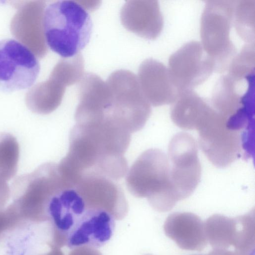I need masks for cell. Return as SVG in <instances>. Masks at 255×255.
<instances>
[{
    "label": "cell",
    "mask_w": 255,
    "mask_h": 255,
    "mask_svg": "<svg viewBox=\"0 0 255 255\" xmlns=\"http://www.w3.org/2000/svg\"><path fill=\"white\" fill-rule=\"evenodd\" d=\"M131 134L109 122L76 123L70 133L68 151L58 164L61 172L70 179L94 174L118 181L128 170L124 155Z\"/></svg>",
    "instance_id": "1"
},
{
    "label": "cell",
    "mask_w": 255,
    "mask_h": 255,
    "mask_svg": "<svg viewBox=\"0 0 255 255\" xmlns=\"http://www.w3.org/2000/svg\"><path fill=\"white\" fill-rule=\"evenodd\" d=\"M80 1L59 0L44 9L42 25L46 44L63 58L74 57L88 43L92 21Z\"/></svg>",
    "instance_id": "2"
},
{
    "label": "cell",
    "mask_w": 255,
    "mask_h": 255,
    "mask_svg": "<svg viewBox=\"0 0 255 255\" xmlns=\"http://www.w3.org/2000/svg\"><path fill=\"white\" fill-rule=\"evenodd\" d=\"M106 82L108 92L101 106L100 121L116 124L130 133L142 129L151 110L137 77L120 70L112 73Z\"/></svg>",
    "instance_id": "3"
},
{
    "label": "cell",
    "mask_w": 255,
    "mask_h": 255,
    "mask_svg": "<svg viewBox=\"0 0 255 255\" xmlns=\"http://www.w3.org/2000/svg\"><path fill=\"white\" fill-rule=\"evenodd\" d=\"M126 182L132 195L147 198L158 212L169 211L180 201L170 180L168 158L160 149L141 153L130 167Z\"/></svg>",
    "instance_id": "4"
},
{
    "label": "cell",
    "mask_w": 255,
    "mask_h": 255,
    "mask_svg": "<svg viewBox=\"0 0 255 255\" xmlns=\"http://www.w3.org/2000/svg\"><path fill=\"white\" fill-rule=\"evenodd\" d=\"M230 115L218 111L211 105L196 128L201 150L213 165L219 168L228 166L241 156L250 158L254 153V148L244 137L229 128Z\"/></svg>",
    "instance_id": "5"
},
{
    "label": "cell",
    "mask_w": 255,
    "mask_h": 255,
    "mask_svg": "<svg viewBox=\"0 0 255 255\" xmlns=\"http://www.w3.org/2000/svg\"><path fill=\"white\" fill-rule=\"evenodd\" d=\"M234 0H208L200 22L201 44L215 63V71L222 73L236 54L230 37Z\"/></svg>",
    "instance_id": "6"
},
{
    "label": "cell",
    "mask_w": 255,
    "mask_h": 255,
    "mask_svg": "<svg viewBox=\"0 0 255 255\" xmlns=\"http://www.w3.org/2000/svg\"><path fill=\"white\" fill-rule=\"evenodd\" d=\"M66 184L58 164L46 162L32 172L15 178L10 188V193L16 204L24 209L41 212L47 216L49 203Z\"/></svg>",
    "instance_id": "7"
},
{
    "label": "cell",
    "mask_w": 255,
    "mask_h": 255,
    "mask_svg": "<svg viewBox=\"0 0 255 255\" xmlns=\"http://www.w3.org/2000/svg\"><path fill=\"white\" fill-rule=\"evenodd\" d=\"M40 69L38 59L26 46L13 39L0 40V91L30 88Z\"/></svg>",
    "instance_id": "8"
},
{
    "label": "cell",
    "mask_w": 255,
    "mask_h": 255,
    "mask_svg": "<svg viewBox=\"0 0 255 255\" xmlns=\"http://www.w3.org/2000/svg\"><path fill=\"white\" fill-rule=\"evenodd\" d=\"M167 158L173 187L179 200L184 199L194 192L201 176L194 138L183 132L174 135L169 143Z\"/></svg>",
    "instance_id": "9"
},
{
    "label": "cell",
    "mask_w": 255,
    "mask_h": 255,
    "mask_svg": "<svg viewBox=\"0 0 255 255\" xmlns=\"http://www.w3.org/2000/svg\"><path fill=\"white\" fill-rule=\"evenodd\" d=\"M168 69L179 92L192 90L204 83L215 71V63L201 42L190 41L169 58Z\"/></svg>",
    "instance_id": "10"
},
{
    "label": "cell",
    "mask_w": 255,
    "mask_h": 255,
    "mask_svg": "<svg viewBox=\"0 0 255 255\" xmlns=\"http://www.w3.org/2000/svg\"><path fill=\"white\" fill-rule=\"evenodd\" d=\"M87 209L102 210L115 220L123 219L128 212V204L117 181L97 175L84 174L73 183Z\"/></svg>",
    "instance_id": "11"
},
{
    "label": "cell",
    "mask_w": 255,
    "mask_h": 255,
    "mask_svg": "<svg viewBox=\"0 0 255 255\" xmlns=\"http://www.w3.org/2000/svg\"><path fill=\"white\" fill-rule=\"evenodd\" d=\"M115 219L107 212L88 209L68 234L66 246L71 249L100 248L112 237Z\"/></svg>",
    "instance_id": "12"
},
{
    "label": "cell",
    "mask_w": 255,
    "mask_h": 255,
    "mask_svg": "<svg viewBox=\"0 0 255 255\" xmlns=\"http://www.w3.org/2000/svg\"><path fill=\"white\" fill-rule=\"evenodd\" d=\"M137 77L144 96L153 106L172 104L179 93L168 68L156 60L149 58L143 61Z\"/></svg>",
    "instance_id": "13"
},
{
    "label": "cell",
    "mask_w": 255,
    "mask_h": 255,
    "mask_svg": "<svg viewBox=\"0 0 255 255\" xmlns=\"http://www.w3.org/2000/svg\"><path fill=\"white\" fill-rule=\"evenodd\" d=\"M78 78L69 65L59 62L49 79L38 87L40 94L28 95L26 103L32 112L48 114L60 105L66 86L77 83Z\"/></svg>",
    "instance_id": "14"
},
{
    "label": "cell",
    "mask_w": 255,
    "mask_h": 255,
    "mask_svg": "<svg viewBox=\"0 0 255 255\" xmlns=\"http://www.w3.org/2000/svg\"><path fill=\"white\" fill-rule=\"evenodd\" d=\"M121 19L129 31L148 39L156 38L163 26L157 0L128 1L121 9Z\"/></svg>",
    "instance_id": "15"
},
{
    "label": "cell",
    "mask_w": 255,
    "mask_h": 255,
    "mask_svg": "<svg viewBox=\"0 0 255 255\" xmlns=\"http://www.w3.org/2000/svg\"><path fill=\"white\" fill-rule=\"evenodd\" d=\"M163 229L166 236L182 250L200 251L207 245L204 224L199 216L192 213L170 214Z\"/></svg>",
    "instance_id": "16"
},
{
    "label": "cell",
    "mask_w": 255,
    "mask_h": 255,
    "mask_svg": "<svg viewBox=\"0 0 255 255\" xmlns=\"http://www.w3.org/2000/svg\"><path fill=\"white\" fill-rule=\"evenodd\" d=\"M204 224L207 241L214 249L227 250L233 246L235 251L241 250L245 232L242 215L230 218L214 214Z\"/></svg>",
    "instance_id": "17"
},
{
    "label": "cell",
    "mask_w": 255,
    "mask_h": 255,
    "mask_svg": "<svg viewBox=\"0 0 255 255\" xmlns=\"http://www.w3.org/2000/svg\"><path fill=\"white\" fill-rule=\"evenodd\" d=\"M171 104V120L177 127L186 130L196 129L211 106L209 101L193 90L180 92Z\"/></svg>",
    "instance_id": "18"
},
{
    "label": "cell",
    "mask_w": 255,
    "mask_h": 255,
    "mask_svg": "<svg viewBox=\"0 0 255 255\" xmlns=\"http://www.w3.org/2000/svg\"><path fill=\"white\" fill-rule=\"evenodd\" d=\"M237 82L228 74L222 76L213 88L210 103L216 110L230 114L236 112L244 103V95L237 91Z\"/></svg>",
    "instance_id": "19"
},
{
    "label": "cell",
    "mask_w": 255,
    "mask_h": 255,
    "mask_svg": "<svg viewBox=\"0 0 255 255\" xmlns=\"http://www.w3.org/2000/svg\"><path fill=\"white\" fill-rule=\"evenodd\" d=\"M255 0L235 1L233 23L239 35L248 44H255Z\"/></svg>",
    "instance_id": "20"
},
{
    "label": "cell",
    "mask_w": 255,
    "mask_h": 255,
    "mask_svg": "<svg viewBox=\"0 0 255 255\" xmlns=\"http://www.w3.org/2000/svg\"><path fill=\"white\" fill-rule=\"evenodd\" d=\"M19 157L16 138L7 133H0V180L7 182L15 175Z\"/></svg>",
    "instance_id": "21"
},
{
    "label": "cell",
    "mask_w": 255,
    "mask_h": 255,
    "mask_svg": "<svg viewBox=\"0 0 255 255\" xmlns=\"http://www.w3.org/2000/svg\"><path fill=\"white\" fill-rule=\"evenodd\" d=\"M255 55L254 44L244 45L232 60L228 68V75L237 82L254 78Z\"/></svg>",
    "instance_id": "22"
},
{
    "label": "cell",
    "mask_w": 255,
    "mask_h": 255,
    "mask_svg": "<svg viewBox=\"0 0 255 255\" xmlns=\"http://www.w3.org/2000/svg\"><path fill=\"white\" fill-rule=\"evenodd\" d=\"M68 255H102L96 249L81 247L72 249Z\"/></svg>",
    "instance_id": "23"
},
{
    "label": "cell",
    "mask_w": 255,
    "mask_h": 255,
    "mask_svg": "<svg viewBox=\"0 0 255 255\" xmlns=\"http://www.w3.org/2000/svg\"><path fill=\"white\" fill-rule=\"evenodd\" d=\"M10 194V189L6 181L0 180V206L5 203Z\"/></svg>",
    "instance_id": "24"
},
{
    "label": "cell",
    "mask_w": 255,
    "mask_h": 255,
    "mask_svg": "<svg viewBox=\"0 0 255 255\" xmlns=\"http://www.w3.org/2000/svg\"><path fill=\"white\" fill-rule=\"evenodd\" d=\"M206 255H241L239 253L236 252L228 251L227 250L214 249Z\"/></svg>",
    "instance_id": "25"
},
{
    "label": "cell",
    "mask_w": 255,
    "mask_h": 255,
    "mask_svg": "<svg viewBox=\"0 0 255 255\" xmlns=\"http://www.w3.org/2000/svg\"></svg>",
    "instance_id": "26"
},
{
    "label": "cell",
    "mask_w": 255,
    "mask_h": 255,
    "mask_svg": "<svg viewBox=\"0 0 255 255\" xmlns=\"http://www.w3.org/2000/svg\"><path fill=\"white\" fill-rule=\"evenodd\" d=\"M149 255V254H147V255Z\"/></svg>",
    "instance_id": "27"
}]
</instances>
